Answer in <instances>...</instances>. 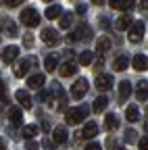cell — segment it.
Returning a JSON list of instances; mask_svg holds the SVG:
<instances>
[{"label": "cell", "instance_id": "obj_1", "mask_svg": "<svg viewBox=\"0 0 148 150\" xmlns=\"http://www.w3.org/2000/svg\"><path fill=\"white\" fill-rule=\"evenodd\" d=\"M19 19H21V21H23L27 27H35V25L40 23V15H38V11L31 8V6H29V8H25V11L21 13V17H19Z\"/></svg>", "mask_w": 148, "mask_h": 150}, {"label": "cell", "instance_id": "obj_2", "mask_svg": "<svg viewBox=\"0 0 148 150\" xmlns=\"http://www.w3.org/2000/svg\"><path fill=\"white\" fill-rule=\"evenodd\" d=\"M88 115V108L86 106H77V108H71L69 112H67V123H71V125H77V123H81L84 121V117Z\"/></svg>", "mask_w": 148, "mask_h": 150}, {"label": "cell", "instance_id": "obj_3", "mask_svg": "<svg viewBox=\"0 0 148 150\" xmlns=\"http://www.w3.org/2000/svg\"><path fill=\"white\" fill-rule=\"evenodd\" d=\"M86 92H88V79H77L75 83L71 86V96L75 98V100H79V98H84L86 96Z\"/></svg>", "mask_w": 148, "mask_h": 150}, {"label": "cell", "instance_id": "obj_4", "mask_svg": "<svg viewBox=\"0 0 148 150\" xmlns=\"http://www.w3.org/2000/svg\"><path fill=\"white\" fill-rule=\"evenodd\" d=\"M144 31H146V27H144V23H142V21H140V23H132V27H129V42L138 44V42L142 40Z\"/></svg>", "mask_w": 148, "mask_h": 150}, {"label": "cell", "instance_id": "obj_5", "mask_svg": "<svg viewBox=\"0 0 148 150\" xmlns=\"http://www.w3.org/2000/svg\"><path fill=\"white\" fill-rule=\"evenodd\" d=\"M42 40H44L46 46H54V44L59 42V31H57V29H52V27L42 29Z\"/></svg>", "mask_w": 148, "mask_h": 150}, {"label": "cell", "instance_id": "obj_6", "mask_svg": "<svg viewBox=\"0 0 148 150\" xmlns=\"http://www.w3.org/2000/svg\"><path fill=\"white\" fill-rule=\"evenodd\" d=\"M113 75H108V73H102V75H98V77H96V88L98 90H110V88H113Z\"/></svg>", "mask_w": 148, "mask_h": 150}, {"label": "cell", "instance_id": "obj_7", "mask_svg": "<svg viewBox=\"0 0 148 150\" xmlns=\"http://www.w3.org/2000/svg\"><path fill=\"white\" fill-rule=\"evenodd\" d=\"M75 38H77V42L79 40H92V27L86 23H79L75 29Z\"/></svg>", "mask_w": 148, "mask_h": 150}, {"label": "cell", "instance_id": "obj_8", "mask_svg": "<svg viewBox=\"0 0 148 150\" xmlns=\"http://www.w3.org/2000/svg\"><path fill=\"white\" fill-rule=\"evenodd\" d=\"M31 65H33V61H27V59L19 61V63L15 65V75H17V77H25V73L29 71Z\"/></svg>", "mask_w": 148, "mask_h": 150}, {"label": "cell", "instance_id": "obj_9", "mask_svg": "<svg viewBox=\"0 0 148 150\" xmlns=\"http://www.w3.org/2000/svg\"><path fill=\"white\" fill-rule=\"evenodd\" d=\"M52 138H54V144H65L67 142V129L61 125V127H54L52 129Z\"/></svg>", "mask_w": 148, "mask_h": 150}, {"label": "cell", "instance_id": "obj_10", "mask_svg": "<svg viewBox=\"0 0 148 150\" xmlns=\"http://www.w3.org/2000/svg\"><path fill=\"white\" fill-rule=\"evenodd\" d=\"M132 17H129V15H121L119 19H117V21H115V27L119 29V31H125V29H129V27H132Z\"/></svg>", "mask_w": 148, "mask_h": 150}, {"label": "cell", "instance_id": "obj_11", "mask_svg": "<svg viewBox=\"0 0 148 150\" xmlns=\"http://www.w3.org/2000/svg\"><path fill=\"white\" fill-rule=\"evenodd\" d=\"M108 50H110V40H108L106 35L98 38V40H96V52L98 54H106Z\"/></svg>", "mask_w": 148, "mask_h": 150}, {"label": "cell", "instance_id": "obj_12", "mask_svg": "<svg viewBox=\"0 0 148 150\" xmlns=\"http://www.w3.org/2000/svg\"><path fill=\"white\" fill-rule=\"evenodd\" d=\"M44 81H46L44 75H42V73H35V75H31V77L27 79V86H29L31 90H35V88H42Z\"/></svg>", "mask_w": 148, "mask_h": 150}, {"label": "cell", "instance_id": "obj_13", "mask_svg": "<svg viewBox=\"0 0 148 150\" xmlns=\"http://www.w3.org/2000/svg\"><path fill=\"white\" fill-rule=\"evenodd\" d=\"M15 98L21 102V106H25V108H31V96H29V94H27L25 90H17Z\"/></svg>", "mask_w": 148, "mask_h": 150}, {"label": "cell", "instance_id": "obj_14", "mask_svg": "<svg viewBox=\"0 0 148 150\" xmlns=\"http://www.w3.org/2000/svg\"><path fill=\"white\" fill-rule=\"evenodd\" d=\"M96 134H98V125H96L94 121H92V123H86V127H84V131H81V136H84L86 140H92Z\"/></svg>", "mask_w": 148, "mask_h": 150}, {"label": "cell", "instance_id": "obj_15", "mask_svg": "<svg viewBox=\"0 0 148 150\" xmlns=\"http://www.w3.org/2000/svg\"><path fill=\"white\" fill-rule=\"evenodd\" d=\"M17 54H19V48H17V46H8V48L2 52V61H4V63H13V61L17 59Z\"/></svg>", "mask_w": 148, "mask_h": 150}, {"label": "cell", "instance_id": "obj_16", "mask_svg": "<svg viewBox=\"0 0 148 150\" xmlns=\"http://www.w3.org/2000/svg\"><path fill=\"white\" fill-rule=\"evenodd\" d=\"M59 73L63 77H71L73 73H77V67H75V63H65V65L59 67Z\"/></svg>", "mask_w": 148, "mask_h": 150}, {"label": "cell", "instance_id": "obj_17", "mask_svg": "<svg viewBox=\"0 0 148 150\" xmlns=\"http://www.w3.org/2000/svg\"><path fill=\"white\" fill-rule=\"evenodd\" d=\"M113 67H115V71H125L129 67V59H127L125 54H119L117 59H115V63H113Z\"/></svg>", "mask_w": 148, "mask_h": 150}, {"label": "cell", "instance_id": "obj_18", "mask_svg": "<svg viewBox=\"0 0 148 150\" xmlns=\"http://www.w3.org/2000/svg\"><path fill=\"white\" fill-rule=\"evenodd\" d=\"M136 96H138V100H142V102H144V100L148 98V81H144V79H142V81L138 83V90H136Z\"/></svg>", "mask_w": 148, "mask_h": 150}, {"label": "cell", "instance_id": "obj_19", "mask_svg": "<svg viewBox=\"0 0 148 150\" xmlns=\"http://www.w3.org/2000/svg\"><path fill=\"white\" fill-rule=\"evenodd\" d=\"M129 94H132V83H129V81H121L119 83V100L129 98Z\"/></svg>", "mask_w": 148, "mask_h": 150}, {"label": "cell", "instance_id": "obj_20", "mask_svg": "<svg viewBox=\"0 0 148 150\" xmlns=\"http://www.w3.org/2000/svg\"><path fill=\"white\" fill-rule=\"evenodd\" d=\"M8 119H11V123H21V119H23V110H21L19 106H13V108L8 110Z\"/></svg>", "mask_w": 148, "mask_h": 150}, {"label": "cell", "instance_id": "obj_21", "mask_svg": "<svg viewBox=\"0 0 148 150\" xmlns=\"http://www.w3.org/2000/svg\"><path fill=\"white\" fill-rule=\"evenodd\" d=\"M146 67H148L146 56H144V54H136V56H134V69H136V71H144Z\"/></svg>", "mask_w": 148, "mask_h": 150}, {"label": "cell", "instance_id": "obj_22", "mask_svg": "<svg viewBox=\"0 0 148 150\" xmlns=\"http://www.w3.org/2000/svg\"><path fill=\"white\" fill-rule=\"evenodd\" d=\"M104 127L108 129V131H113V129H117L119 127V119H117V115H106V119H104Z\"/></svg>", "mask_w": 148, "mask_h": 150}, {"label": "cell", "instance_id": "obj_23", "mask_svg": "<svg viewBox=\"0 0 148 150\" xmlns=\"http://www.w3.org/2000/svg\"><path fill=\"white\" fill-rule=\"evenodd\" d=\"M61 13H63V8H61L59 4H54V6H48L44 15H46V19H59Z\"/></svg>", "mask_w": 148, "mask_h": 150}, {"label": "cell", "instance_id": "obj_24", "mask_svg": "<svg viewBox=\"0 0 148 150\" xmlns=\"http://www.w3.org/2000/svg\"><path fill=\"white\" fill-rule=\"evenodd\" d=\"M125 117H127V121H129V123H136V121L140 119V112H138V108H136V106H127Z\"/></svg>", "mask_w": 148, "mask_h": 150}, {"label": "cell", "instance_id": "obj_25", "mask_svg": "<svg viewBox=\"0 0 148 150\" xmlns=\"http://www.w3.org/2000/svg\"><path fill=\"white\" fill-rule=\"evenodd\" d=\"M106 106H108V98L106 96H100V98L94 100V112H102Z\"/></svg>", "mask_w": 148, "mask_h": 150}, {"label": "cell", "instance_id": "obj_26", "mask_svg": "<svg viewBox=\"0 0 148 150\" xmlns=\"http://www.w3.org/2000/svg\"><path fill=\"white\" fill-rule=\"evenodd\" d=\"M38 131H40L38 125H27V127L23 129V138H25V140H33L35 136H38Z\"/></svg>", "mask_w": 148, "mask_h": 150}, {"label": "cell", "instance_id": "obj_27", "mask_svg": "<svg viewBox=\"0 0 148 150\" xmlns=\"http://www.w3.org/2000/svg\"><path fill=\"white\" fill-rule=\"evenodd\" d=\"M44 69H46L48 73H52L54 69H57V56H54V54L46 56V61H44Z\"/></svg>", "mask_w": 148, "mask_h": 150}, {"label": "cell", "instance_id": "obj_28", "mask_svg": "<svg viewBox=\"0 0 148 150\" xmlns=\"http://www.w3.org/2000/svg\"><path fill=\"white\" fill-rule=\"evenodd\" d=\"M92 61H94V54H92L90 50H84V52L79 54V63H81V65H92Z\"/></svg>", "mask_w": 148, "mask_h": 150}, {"label": "cell", "instance_id": "obj_29", "mask_svg": "<svg viewBox=\"0 0 148 150\" xmlns=\"http://www.w3.org/2000/svg\"><path fill=\"white\" fill-rule=\"evenodd\" d=\"M134 6H136V0H121L117 8H121V11H132Z\"/></svg>", "mask_w": 148, "mask_h": 150}, {"label": "cell", "instance_id": "obj_30", "mask_svg": "<svg viewBox=\"0 0 148 150\" xmlns=\"http://www.w3.org/2000/svg\"><path fill=\"white\" fill-rule=\"evenodd\" d=\"M71 21H73V15H71V13L63 15V17H61V27H63V29H67V27L71 25Z\"/></svg>", "mask_w": 148, "mask_h": 150}, {"label": "cell", "instance_id": "obj_31", "mask_svg": "<svg viewBox=\"0 0 148 150\" xmlns=\"http://www.w3.org/2000/svg\"><path fill=\"white\" fill-rule=\"evenodd\" d=\"M4 31H6L8 35H17V25H15L13 21H6V23H4Z\"/></svg>", "mask_w": 148, "mask_h": 150}, {"label": "cell", "instance_id": "obj_32", "mask_svg": "<svg viewBox=\"0 0 148 150\" xmlns=\"http://www.w3.org/2000/svg\"><path fill=\"white\" fill-rule=\"evenodd\" d=\"M125 138H127L125 142H134V140H136V131H134V129H127V131H125Z\"/></svg>", "mask_w": 148, "mask_h": 150}, {"label": "cell", "instance_id": "obj_33", "mask_svg": "<svg viewBox=\"0 0 148 150\" xmlns=\"http://www.w3.org/2000/svg\"><path fill=\"white\" fill-rule=\"evenodd\" d=\"M138 148H140V150H148V136H144V138L140 140V144H138Z\"/></svg>", "mask_w": 148, "mask_h": 150}, {"label": "cell", "instance_id": "obj_34", "mask_svg": "<svg viewBox=\"0 0 148 150\" xmlns=\"http://www.w3.org/2000/svg\"><path fill=\"white\" fill-rule=\"evenodd\" d=\"M4 2H6V6H8V8H15V6H19L23 0H4Z\"/></svg>", "mask_w": 148, "mask_h": 150}, {"label": "cell", "instance_id": "obj_35", "mask_svg": "<svg viewBox=\"0 0 148 150\" xmlns=\"http://www.w3.org/2000/svg\"><path fill=\"white\" fill-rule=\"evenodd\" d=\"M86 150H100V144H96V142H90V144L86 146Z\"/></svg>", "mask_w": 148, "mask_h": 150}, {"label": "cell", "instance_id": "obj_36", "mask_svg": "<svg viewBox=\"0 0 148 150\" xmlns=\"http://www.w3.org/2000/svg\"><path fill=\"white\" fill-rule=\"evenodd\" d=\"M23 42H25V46H31V44H33V38H31V35H25Z\"/></svg>", "mask_w": 148, "mask_h": 150}, {"label": "cell", "instance_id": "obj_37", "mask_svg": "<svg viewBox=\"0 0 148 150\" xmlns=\"http://www.w3.org/2000/svg\"><path fill=\"white\" fill-rule=\"evenodd\" d=\"M67 42H71V44H73V42H77V38H75V33H69V35H67Z\"/></svg>", "mask_w": 148, "mask_h": 150}, {"label": "cell", "instance_id": "obj_38", "mask_svg": "<svg viewBox=\"0 0 148 150\" xmlns=\"http://www.w3.org/2000/svg\"><path fill=\"white\" fill-rule=\"evenodd\" d=\"M0 98L6 100V96H4V83H0Z\"/></svg>", "mask_w": 148, "mask_h": 150}, {"label": "cell", "instance_id": "obj_39", "mask_svg": "<svg viewBox=\"0 0 148 150\" xmlns=\"http://www.w3.org/2000/svg\"><path fill=\"white\" fill-rule=\"evenodd\" d=\"M140 8H144V11H148V0H142V2H140Z\"/></svg>", "mask_w": 148, "mask_h": 150}, {"label": "cell", "instance_id": "obj_40", "mask_svg": "<svg viewBox=\"0 0 148 150\" xmlns=\"http://www.w3.org/2000/svg\"><path fill=\"white\" fill-rule=\"evenodd\" d=\"M77 13H79V15H84V13H86V6H84V4H79V6H77Z\"/></svg>", "mask_w": 148, "mask_h": 150}, {"label": "cell", "instance_id": "obj_41", "mask_svg": "<svg viewBox=\"0 0 148 150\" xmlns=\"http://www.w3.org/2000/svg\"><path fill=\"white\" fill-rule=\"evenodd\" d=\"M6 148V144H4V140H0V150H4Z\"/></svg>", "mask_w": 148, "mask_h": 150}, {"label": "cell", "instance_id": "obj_42", "mask_svg": "<svg viewBox=\"0 0 148 150\" xmlns=\"http://www.w3.org/2000/svg\"><path fill=\"white\" fill-rule=\"evenodd\" d=\"M94 4H104V0H92Z\"/></svg>", "mask_w": 148, "mask_h": 150}, {"label": "cell", "instance_id": "obj_43", "mask_svg": "<svg viewBox=\"0 0 148 150\" xmlns=\"http://www.w3.org/2000/svg\"><path fill=\"white\" fill-rule=\"evenodd\" d=\"M115 150H125V148H115Z\"/></svg>", "mask_w": 148, "mask_h": 150}, {"label": "cell", "instance_id": "obj_44", "mask_svg": "<svg viewBox=\"0 0 148 150\" xmlns=\"http://www.w3.org/2000/svg\"><path fill=\"white\" fill-rule=\"evenodd\" d=\"M46 2H52V0H46Z\"/></svg>", "mask_w": 148, "mask_h": 150}]
</instances>
